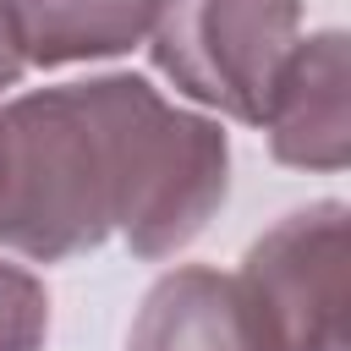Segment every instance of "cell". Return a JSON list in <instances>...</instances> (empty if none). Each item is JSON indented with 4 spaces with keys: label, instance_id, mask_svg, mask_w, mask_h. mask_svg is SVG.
I'll return each instance as SVG.
<instances>
[{
    "label": "cell",
    "instance_id": "3",
    "mask_svg": "<svg viewBox=\"0 0 351 351\" xmlns=\"http://www.w3.org/2000/svg\"><path fill=\"white\" fill-rule=\"evenodd\" d=\"M269 351H346V203L274 219L236 274Z\"/></svg>",
    "mask_w": 351,
    "mask_h": 351
},
{
    "label": "cell",
    "instance_id": "2",
    "mask_svg": "<svg viewBox=\"0 0 351 351\" xmlns=\"http://www.w3.org/2000/svg\"><path fill=\"white\" fill-rule=\"evenodd\" d=\"M302 38V0H159L154 66L197 104L258 126L285 55Z\"/></svg>",
    "mask_w": 351,
    "mask_h": 351
},
{
    "label": "cell",
    "instance_id": "7",
    "mask_svg": "<svg viewBox=\"0 0 351 351\" xmlns=\"http://www.w3.org/2000/svg\"><path fill=\"white\" fill-rule=\"evenodd\" d=\"M44 335H49L44 280L0 258V351H44Z\"/></svg>",
    "mask_w": 351,
    "mask_h": 351
},
{
    "label": "cell",
    "instance_id": "6",
    "mask_svg": "<svg viewBox=\"0 0 351 351\" xmlns=\"http://www.w3.org/2000/svg\"><path fill=\"white\" fill-rule=\"evenodd\" d=\"M27 66L104 60L148 38L159 0H11Z\"/></svg>",
    "mask_w": 351,
    "mask_h": 351
},
{
    "label": "cell",
    "instance_id": "4",
    "mask_svg": "<svg viewBox=\"0 0 351 351\" xmlns=\"http://www.w3.org/2000/svg\"><path fill=\"white\" fill-rule=\"evenodd\" d=\"M258 126L269 132V154L280 165L346 170L351 159V49L340 27H318L296 38Z\"/></svg>",
    "mask_w": 351,
    "mask_h": 351
},
{
    "label": "cell",
    "instance_id": "1",
    "mask_svg": "<svg viewBox=\"0 0 351 351\" xmlns=\"http://www.w3.org/2000/svg\"><path fill=\"white\" fill-rule=\"evenodd\" d=\"M230 143L148 77L104 71L0 104V247L66 263L110 236L170 258L219 214Z\"/></svg>",
    "mask_w": 351,
    "mask_h": 351
},
{
    "label": "cell",
    "instance_id": "8",
    "mask_svg": "<svg viewBox=\"0 0 351 351\" xmlns=\"http://www.w3.org/2000/svg\"><path fill=\"white\" fill-rule=\"evenodd\" d=\"M27 71V49H22V27H16V11L11 0H0V93L16 88V77Z\"/></svg>",
    "mask_w": 351,
    "mask_h": 351
},
{
    "label": "cell",
    "instance_id": "5",
    "mask_svg": "<svg viewBox=\"0 0 351 351\" xmlns=\"http://www.w3.org/2000/svg\"><path fill=\"white\" fill-rule=\"evenodd\" d=\"M126 351H269V346L236 274L181 263L148 285Z\"/></svg>",
    "mask_w": 351,
    "mask_h": 351
}]
</instances>
